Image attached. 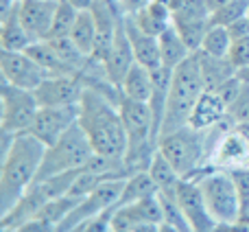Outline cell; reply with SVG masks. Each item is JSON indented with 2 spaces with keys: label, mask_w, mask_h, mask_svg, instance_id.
<instances>
[{
  "label": "cell",
  "mask_w": 249,
  "mask_h": 232,
  "mask_svg": "<svg viewBox=\"0 0 249 232\" xmlns=\"http://www.w3.org/2000/svg\"><path fill=\"white\" fill-rule=\"evenodd\" d=\"M37 39L24 29V24L20 22V7L7 16L4 20H0V51H29L31 44H35Z\"/></svg>",
  "instance_id": "cell-17"
},
{
  "label": "cell",
  "mask_w": 249,
  "mask_h": 232,
  "mask_svg": "<svg viewBox=\"0 0 249 232\" xmlns=\"http://www.w3.org/2000/svg\"><path fill=\"white\" fill-rule=\"evenodd\" d=\"M230 35H232V39H241V38H247L249 35V18L243 16L241 20H236L234 24L228 26Z\"/></svg>",
  "instance_id": "cell-34"
},
{
  "label": "cell",
  "mask_w": 249,
  "mask_h": 232,
  "mask_svg": "<svg viewBox=\"0 0 249 232\" xmlns=\"http://www.w3.org/2000/svg\"><path fill=\"white\" fill-rule=\"evenodd\" d=\"M212 129L201 132L190 125L179 127L175 132H168L160 136L158 140V151L175 167L184 180H195L199 173L203 171V158H206L208 149V136Z\"/></svg>",
  "instance_id": "cell-4"
},
{
  "label": "cell",
  "mask_w": 249,
  "mask_h": 232,
  "mask_svg": "<svg viewBox=\"0 0 249 232\" xmlns=\"http://www.w3.org/2000/svg\"><path fill=\"white\" fill-rule=\"evenodd\" d=\"M79 9L72 7L68 0H59V7L55 13V22H53V31L48 35V39L55 38H70V31H72L74 22H77Z\"/></svg>",
  "instance_id": "cell-26"
},
{
  "label": "cell",
  "mask_w": 249,
  "mask_h": 232,
  "mask_svg": "<svg viewBox=\"0 0 249 232\" xmlns=\"http://www.w3.org/2000/svg\"><path fill=\"white\" fill-rule=\"evenodd\" d=\"M121 92L124 99L149 103L151 95H153V70L144 68L142 64L136 61L131 66V70L124 75V79L121 83Z\"/></svg>",
  "instance_id": "cell-18"
},
{
  "label": "cell",
  "mask_w": 249,
  "mask_h": 232,
  "mask_svg": "<svg viewBox=\"0 0 249 232\" xmlns=\"http://www.w3.org/2000/svg\"><path fill=\"white\" fill-rule=\"evenodd\" d=\"M57 0H22L20 2V22L35 39H48L55 22Z\"/></svg>",
  "instance_id": "cell-12"
},
{
  "label": "cell",
  "mask_w": 249,
  "mask_h": 232,
  "mask_svg": "<svg viewBox=\"0 0 249 232\" xmlns=\"http://www.w3.org/2000/svg\"><path fill=\"white\" fill-rule=\"evenodd\" d=\"M155 193H160V191H158V184L153 182V177H151V173L146 169H140V171H133L131 175L124 177V186H123L121 199H118V206L140 202V199L151 197Z\"/></svg>",
  "instance_id": "cell-21"
},
{
  "label": "cell",
  "mask_w": 249,
  "mask_h": 232,
  "mask_svg": "<svg viewBox=\"0 0 249 232\" xmlns=\"http://www.w3.org/2000/svg\"><path fill=\"white\" fill-rule=\"evenodd\" d=\"M243 88H245V79H243L241 75H234V77H232V79H228V81H225L223 86L216 88L214 92L221 97V99H223V103L230 108V105H232L234 101L238 99V95L243 92Z\"/></svg>",
  "instance_id": "cell-31"
},
{
  "label": "cell",
  "mask_w": 249,
  "mask_h": 232,
  "mask_svg": "<svg viewBox=\"0 0 249 232\" xmlns=\"http://www.w3.org/2000/svg\"><path fill=\"white\" fill-rule=\"evenodd\" d=\"M206 83H203L201 66H199V55L193 53L184 64H179L173 70V83H171V95H168L166 114H164L162 134L175 132L179 127H186L190 123V114L197 103V99L203 95Z\"/></svg>",
  "instance_id": "cell-3"
},
{
  "label": "cell",
  "mask_w": 249,
  "mask_h": 232,
  "mask_svg": "<svg viewBox=\"0 0 249 232\" xmlns=\"http://www.w3.org/2000/svg\"><path fill=\"white\" fill-rule=\"evenodd\" d=\"M0 101H2V120H0L2 134L16 136V134L29 132L39 110V101L35 97V92L22 90V88H16L11 83L2 81Z\"/></svg>",
  "instance_id": "cell-7"
},
{
  "label": "cell",
  "mask_w": 249,
  "mask_h": 232,
  "mask_svg": "<svg viewBox=\"0 0 249 232\" xmlns=\"http://www.w3.org/2000/svg\"><path fill=\"white\" fill-rule=\"evenodd\" d=\"M234 39L230 35L228 26H219V24H210V29L203 35V42L199 46V51L206 53L212 57H228L230 48H232Z\"/></svg>",
  "instance_id": "cell-25"
},
{
  "label": "cell",
  "mask_w": 249,
  "mask_h": 232,
  "mask_svg": "<svg viewBox=\"0 0 249 232\" xmlns=\"http://www.w3.org/2000/svg\"><path fill=\"white\" fill-rule=\"evenodd\" d=\"M249 164V138L236 125H232L230 132L216 140L214 154H212V167L219 169H234Z\"/></svg>",
  "instance_id": "cell-11"
},
{
  "label": "cell",
  "mask_w": 249,
  "mask_h": 232,
  "mask_svg": "<svg viewBox=\"0 0 249 232\" xmlns=\"http://www.w3.org/2000/svg\"><path fill=\"white\" fill-rule=\"evenodd\" d=\"M0 73H2L4 83L31 92H35L51 77L26 51H0Z\"/></svg>",
  "instance_id": "cell-8"
},
{
  "label": "cell",
  "mask_w": 249,
  "mask_h": 232,
  "mask_svg": "<svg viewBox=\"0 0 249 232\" xmlns=\"http://www.w3.org/2000/svg\"><path fill=\"white\" fill-rule=\"evenodd\" d=\"M72 7H77L79 11H86V9H90L92 4H94V0H68Z\"/></svg>",
  "instance_id": "cell-36"
},
{
  "label": "cell",
  "mask_w": 249,
  "mask_h": 232,
  "mask_svg": "<svg viewBox=\"0 0 249 232\" xmlns=\"http://www.w3.org/2000/svg\"><path fill=\"white\" fill-rule=\"evenodd\" d=\"M70 39L77 44V48L81 53H86L88 57L94 55L96 48V22L94 16H92L90 9L86 11H79L77 22H74L72 31H70Z\"/></svg>",
  "instance_id": "cell-24"
},
{
  "label": "cell",
  "mask_w": 249,
  "mask_h": 232,
  "mask_svg": "<svg viewBox=\"0 0 249 232\" xmlns=\"http://www.w3.org/2000/svg\"><path fill=\"white\" fill-rule=\"evenodd\" d=\"M228 171H230V175H232L234 184H236L238 197H241V204H243V215H247L249 213V164L228 169Z\"/></svg>",
  "instance_id": "cell-29"
},
{
  "label": "cell",
  "mask_w": 249,
  "mask_h": 232,
  "mask_svg": "<svg viewBox=\"0 0 249 232\" xmlns=\"http://www.w3.org/2000/svg\"><path fill=\"white\" fill-rule=\"evenodd\" d=\"M146 171L151 173V177H153V182L158 184V191L162 195H175L181 180H184V177L175 171V167H173L160 151H155V155L151 158Z\"/></svg>",
  "instance_id": "cell-23"
},
{
  "label": "cell",
  "mask_w": 249,
  "mask_h": 232,
  "mask_svg": "<svg viewBox=\"0 0 249 232\" xmlns=\"http://www.w3.org/2000/svg\"><path fill=\"white\" fill-rule=\"evenodd\" d=\"M197 55H199V66H201L206 90H216V88L223 86L228 79L238 75V70L234 68V64L228 57H212L201 51H197Z\"/></svg>",
  "instance_id": "cell-19"
},
{
  "label": "cell",
  "mask_w": 249,
  "mask_h": 232,
  "mask_svg": "<svg viewBox=\"0 0 249 232\" xmlns=\"http://www.w3.org/2000/svg\"><path fill=\"white\" fill-rule=\"evenodd\" d=\"M133 64H136V55H133L131 42H129L127 31H124V22L121 20V29H118L116 39H114L112 48H109L107 57H105L103 68H105V75H107L109 81L121 88L124 75L131 70Z\"/></svg>",
  "instance_id": "cell-13"
},
{
  "label": "cell",
  "mask_w": 249,
  "mask_h": 232,
  "mask_svg": "<svg viewBox=\"0 0 249 232\" xmlns=\"http://www.w3.org/2000/svg\"><path fill=\"white\" fill-rule=\"evenodd\" d=\"M247 18H249V7H247Z\"/></svg>",
  "instance_id": "cell-39"
},
{
  "label": "cell",
  "mask_w": 249,
  "mask_h": 232,
  "mask_svg": "<svg viewBox=\"0 0 249 232\" xmlns=\"http://www.w3.org/2000/svg\"><path fill=\"white\" fill-rule=\"evenodd\" d=\"M195 180L199 182V189L203 193L206 206L216 224H230L243 217V204L238 197L236 184L228 169H203Z\"/></svg>",
  "instance_id": "cell-6"
},
{
  "label": "cell",
  "mask_w": 249,
  "mask_h": 232,
  "mask_svg": "<svg viewBox=\"0 0 249 232\" xmlns=\"http://www.w3.org/2000/svg\"><path fill=\"white\" fill-rule=\"evenodd\" d=\"M228 120L232 125L249 123V81L245 79V88L238 95V99L228 108Z\"/></svg>",
  "instance_id": "cell-28"
},
{
  "label": "cell",
  "mask_w": 249,
  "mask_h": 232,
  "mask_svg": "<svg viewBox=\"0 0 249 232\" xmlns=\"http://www.w3.org/2000/svg\"><path fill=\"white\" fill-rule=\"evenodd\" d=\"M31 57H33L35 61H37L39 66H42L44 70H46L51 77H61V75H77L72 68H70L68 64H66L64 59H61V55L53 48V44L48 42V39H37L35 44H31L29 51Z\"/></svg>",
  "instance_id": "cell-22"
},
{
  "label": "cell",
  "mask_w": 249,
  "mask_h": 232,
  "mask_svg": "<svg viewBox=\"0 0 249 232\" xmlns=\"http://www.w3.org/2000/svg\"><path fill=\"white\" fill-rule=\"evenodd\" d=\"M124 22V31H127V38L131 42L133 55H136V61L142 64L149 70H158L162 66V55H160V42L155 35H149L144 31H140L136 26V22L129 16H123Z\"/></svg>",
  "instance_id": "cell-15"
},
{
  "label": "cell",
  "mask_w": 249,
  "mask_h": 232,
  "mask_svg": "<svg viewBox=\"0 0 249 232\" xmlns=\"http://www.w3.org/2000/svg\"><path fill=\"white\" fill-rule=\"evenodd\" d=\"M236 127H238V129H241V132H243V134H245V136L249 138V123H243V125H236Z\"/></svg>",
  "instance_id": "cell-37"
},
{
  "label": "cell",
  "mask_w": 249,
  "mask_h": 232,
  "mask_svg": "<svg viewBox=\"0 0 249 232\" xmlns=\"http://www.w3.org/2000/svg\"><path fill=\"white\" fill-rule=\"evenodd\" d=\"M228 120V105L223 103L219 95L214 90H203V95L197 99L190 114V127L208 132V129H214L219 125H223Z\"/></svg>",
  "instance_id": "cell-14"
},
{
  "label": "cell",
  "mask_w": 249,
  "mask_h": 232,
  "mask_svg": "<svg viewBox=\"0 0 249 232\" xmlns=\"http://www.w3.org/2000/svg\"><path fill=\"white\" fill-rule=\"evenodd\" d=\"M86 81L81 75H61V77H48L42 86L35 90L39 105H79L86 92Z\"/></svg>",
  "instance_id": "cell-10"
},
{
  "label": "cell",
  "mask_w": 249,
  "mask_h": 232,
  "mask_svg": "<svg viewBox=\"0 0 249 232\" xmlns=\"http://www.w3.org/2000/svg\"><path fill=\"white\" fill-rule=\"evenodd\" d=\"M158 42H160V55H162V66H166V68L175 70L177 66L184 64L193 55L190 46L184 42V38L177 33V29L173 24L160 35Z\"/></svg>",
  "instance_id": "cell-20"
},
{
  "label": "cell",
  "mask_w": 249,
  "mask_h": 232,
  "mask_svg": "<svg viewBox=\"0 0 249 232\" xmlns=\"http://www.w3.org/2000/svg\"><path fill=\"white\" fill-rule=\"evenodd\" d=\"M79 112H81V103L79 105H39L37 116H35L33 125L29 127V134L35 136L39 142L51 147L57 142L72 125L79 123Z\"/></svg>",
  "instance_id": "cell-9"
},
{
  "label": "cell",
  "mask_w": 249,
  "mask_h": 232,
  "mask_svg": "<svg viewBox=\"0 0 249 232\" xmlns=\"http://www.w3.org/2000/svg\"><path fill=\"white\" fill-rule=\"evenodd\" d=\"M247 215H249V213H247Z\"/></svg>",
  "instance_id": "cell-42"
},
{
  "label": "cell",
  "mask_w": 249,
  "mask_h": 232,
  "mask_svg": "<svg viewBox=\"0 0 249 232\" xmlns=\"http://www.w3.org/2000/svg\"><path fill=\"white\" fill-rule=\"evenodd\" d=\"M57 2H59V0H57Z\"/></svg>",
  "instance_id": "cell-40"
},
{
  "label": "cell",
  "mask_w": 249,
  "mask_h": 232,
  "mask_svg": "<svg viewBox=\"0 0 249 232\" xmlns=\"http://www.w3.org/2000/svg\"><path fill=\"white\" fill-rule=\"evenodd\" d=\"M238 75H241L243 79H247V81H249V68H247V70H243V73H238Z\"/></svg>",
  "instance_id": "cell-38"
},
{
  "label": "cell",
  "mask_w": 249,
  "mask_h": 232,
  "mask_svg": "<svg viewBox=\"0 0 249 232\" xmlns=\"http://www.w3.org/2000/svg\"><path fill=\"white\" fill-rule=\"evenodd\" d=\"M247 7H249V0H234V2L225 4V7L210 13V24H219V26L234 24L243 16H247Z\"/></svg>",
  "instance_id": "cell-27"
},
{
  "label": "cell",
  "mask_w": 249,
  "mask_h": 232,
  "mask_svg": "<svg viewBox=\"0 0 249 232\" xmlns=\"http://www.w3.org/2000/svg\"><path fill=\"white\" fill-rule=\"evenodd\" d=\"M7 232H57V226L48 219H42V217H33V219L24 221V224L16 226V228Z\"/></svg>",
  "instance_id": "cell-33"
},
{
  "label": "cell",
  "mask_w": 249,
  "mask_h": 232,
  "mask_svg": "<svg viewBox=\"0 0 249 232\" xmlns=\"http://www.w3.org/2000/svg\"><path fill=\"white\" fill-rule=\"evenodd\" d=\"M94 154L96 151L92 147L88 134L83 132V127L79 123L72 125L59 140L53 142L51 147H46L37 180H46V177H53V175L86 169L90 164V160L94 158Z\"/></svg>",
  "instance_id": "cell-5"
},
{
  "label": "cell",
  "mask_w": 249,
  "mask_h": 232,
  "mask_svg": "<svg viewBox=\"0 0 249 232\" xmlns=\"http://www.w3.org/2000/svg\"><path fill=\"white\" fill-rule=\"evenodd\" d=\"M4 151L0 167V206L2 215H7L18 199L35 184L46 145L39 142L29 132L24 134H2Z\"/></svg>",
  "instance_id": "cell-1"
},
{
  "label": "cell",
  "mask_w": 249,
  "mask_h": 232,
  "mask_svg": "<svg viewBox=\"0 0 249 232\" xmlns=\"http://www.w3.org/2000/svg\"><path fill=\"white\" fill-rule=\"evenodd\" d=\"M116 211V208H114ZM114 211H107L103 215H96L92 219L83 221L81 226H77L72 232H114L112 228V219H114Z\"/></svg>",
  "instance_id": "cell-32"
},
{
  "label": "cell",
  "mask_w": 249,
  "mask_h": 232,
  "mask_svg": "<svg viewBox=\"0 0 249 232\" xmlns=\"http://www.w3.org/2000/svg\"><path fill=\"white\" fill-rule=\"evenodd\" d=\"M79 125L88 134L92 147L99 155L114 160H124L127 155V132L118 103L94 90L86 88L81 99V112H79Z\"/></svg>",
  "instance_id": "cell-2"
},
{
  "label": "cell",
  "mask_w": 249,
  "mask_h": 232,
  "mask_svg": "<svg viewBox=\"0 0 249 232\" xmlns=\"http://www.w3.org/2000/svg\"><path fill=\"white\" fill-rule=\"evenodd\" d=\"M228 59L232 61L234 68H236L238 73H243V70L249 68V35L247 38H241V39H234Z\"/></svg>",
  "instance_id": "cell-30"
},
{
  "label": "cell",
  "mask_w": 249,
  "mask_h": 232,
  "mask_svg": "<svg viewBox=\"0 0 249 232\" xmlns=\"http://www.w3.org/2000/svg\"><path fill=\"white\" fill-rule=\"evenodd\" d=\"M20 2H22V0H20Z\"/></svg>",
  "instance_id": "cell-41"
},
{
  "label": "cell",
  "mask_w": 249,
  "mask_h": 232,
  "mask_svg": "<svg viewBox=\"0 0 249 232\" xmlns=\"http://www.w3.org/2000/svg\"><path fill=\"white\" fill-rule=\"evenodd\" d=\"M230 2H234V0H206V4H208V9H210V13L216 11V9H221V7H225V4H230Z\"/></svg>",
  "instance_id": "cell-35"
},
{
  "label": "cell",
  "mask_w": 249,
  "mask_h": 232,
  "mask_svg": "<svg viewBox=\"0 0 249 232\" xmlns=\"http://www.w3.org/2000/svg\"><path fill=\"white\" fill-rule=\"evenodd\" d=\"M140 31L149 35H160L173 24V11L166 0H149L144 7H140L136 13H127Z\"/></svg>",
  "instance_id": "cell-16"
}]
</instances>
